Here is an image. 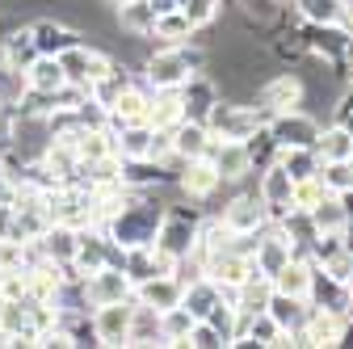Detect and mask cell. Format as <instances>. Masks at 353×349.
Wrapping results in <instances>:
<instances>
[{
  "label": "cell",
  "mask_w": 353,
  "mask_h": 349,
  "mask_svg": "<svg viewBox=\"0 0 353 349\" xmlns=\"http://www.w3.org/2000/svg\"><path fill=\"white\" fill-rule=\"evenodd\" d=\"M164 202L156 198V190H126V202L118 206V215L105 223V236L118 240L122 248L130 244H152L164 219Z\"/></svg>",
  "instance_id": "cell-1"
},
{
  "label": "cell",
  "mask_w": 353,
  "mask_h": 349,
  "mask_svg": "<svg viewBox=\"0 0 353 349\" xmlns=\"http://www.w3.org/2000/svg\"><path fill=\"white\" fill-rule=\"evenodd\" d=\"M206 63H210V55L198 47L194 38L176 42V47L172 42H160V47L148 55V63H143V84L148 89H181L190 76L206 72Z\"/></svg>",
  "instance_id": "cell-2"
},
{
  "label": "cell",
  "mask_w": 353,
  "mask_h": 349,
  "mask_svg": "<svg viewBox=\"0 0 353 349\" xmlns=\"http://www.w3.org/2000/svg\"><path fill=\"white\" fill-rule=\"evenodd\" d=\"M270 122V114H265L261 106H244V101H223L219 97L206 114V130L214 139H252L256 130Z\"/></svg>",
  "instance_id": "cell-3"
},
{
  "label": "cell",
  "mask_w": 353,
  "mask_h": 349,
  "mask_svg": "<svg viewBox=\"0 0 353 349\" xmlns=\"http://www.w3.org/2000/svg\"><path fill=\"white\" fill-rule=\"evenodd\" d=\"M198 228H202V215H198V210H190V206H168L152 244L185 261V257L194 252V244H198Z\"/></svg>",
  "instance_id": "cell-4"
},
{
  "label": "cell",
  "mask_w": 353,
  "mask_h": 349,
  "mask_svg": "<svg viewBox=\"0 0 353 349\" xmlns=\"http://www.w3.org/2000/svg\"><path fill=\"white\" fill-rule=\"evenodd\" d=\"M114 63H118L114 55H105V51H97V47H88V42H76V47H68V51L59 55L63 80L76 84V89H84V93H88V84L101 80Z\"/></svg>",
  "instance_id": "cell-5"
},
{
  "label": "cell",
  "mask_w": 353,
  "mask_h": 349,
  "mask_svg": "<svg viewBox=\"0 0 353 349\" xmlns=\"http://www.w3.org/2000/svg\"><path fill=\"white\" fill-rule=\"evenodd\" d=\"M303 101H307L303 76L299 72H278V76H270L256 89V101L252 106H261L265 114H286V110H303Z\"/></svg>",
  "instance_id": "cell-6"
},
{
  "label": "cell",
  "mask_w": 353,
  "mask_h": 349,
  "mask_svg": "<svg viewBox=\"0 0 353 349\" xmlns=\"http://www.w3.org/2000/svg\"><path fill=\"white\" fill-rule=\"evenodd\" d=\"M270 135L278 139V148H316L320 122L307 110H286V114H270Z\"/></svg>",
  "instance_id": "cell-7"
},
{
  "label": "cell",
  "mask_w": 353,
  "mask_h": 349,
  "mask_svg": "<svg viewBox=\"0 0 353 349\" xmlns=\"http://www.w3.org/2000/svg\"><path fill=\"white\" fill-rule=\"evenodd\" d=\"M130 316H135V299H118V303H101L88 312L97 332V345H126L130 337Z\"/></svg>",
  "instance_id": "cell-8"
},
{
  "label": "cell",
  "mask_w": 353,
  "mask_h": 349,
  "mask_svg": "<svg viewBox=\"0 0 353 349\" xmlns=\"http://www.w3.org/2000/svg\"><path fill=\"white\" fill-rule=\"evenodd\" d=\"M345 328H349V316L336 312V308H307V320H303V337L312 349H336L345 341Z\"/></svg>",
  "instance_id": "cell-9"
},
{
  "label": "cell",
  "mask_w": 353,
  "mask_h": 349,
  "mask_svg": "<svg viewBox=\"0 0 353 349\" xmlns=\"http://www.w3.org/2000/svg\"><path fill=\"white\" fill-rule=\"evenodd\" d=\"M290 190H294V181H290V172L274 160L270 168H261V181H256V198H261V206L270 210V223H278L286 210H294V202H290Z\"/></svg>",
  "instance_id": "cell-10"
},
{
  "label": "cell",
  "mask_w": 353,
  "mask_h": 349,
  "mask_svg": "<svg viewBox=\"0 0 353 349\" xmlns=\"http://www.w3.org/2000/svg\"><path fill=\"white\" fill-rule=\"evenodd\" d=\"M202 274L219 290H236L248 274H256V266H252V252L248 248H228V252H214L206 266H202Z\"/></svg>",
  "instance_id": "cell-11"
},
{
  "label": "cell",
  "mask_w": 353,
  "mask_h": 349,
  "mask_svg": "<svg viewBox=\"0 0 353 349\" xmlns=\"http://www.w3.org/2000/svg\"><path fill=\"white\" fill-rule=\"evenodd\" d=\"M345 38H349L345 26H303V47H307V55L324 59L336 72H345Z\"/></svg>",
  "instance_id": "cell-12"
},
{
  "label": "cell",
  "mask_w": 353,
  "mask_h": 349,
  "mask_svg": "<svg viewBox=\"0 0 353 349\" xmlns=\"http://www.w3.org/2000/svg\"><path fill=\"white\" fill-rule=\"evenodd\" d=\"M206 160L214 164V172L223 181H244L252 172V156H248V139H210Z\"/></svg>",
  "instance_id": "cell-13"
},
{
  "label": "cell",
  "mask_w": 353,
  "mask_h": 349,
  "mask_svg": "<svg viewBox=\"0 0 353 349\" xmlns=\"http://www.w3.org/2000/svg\"><path fill=\"white\" fill-rule=\"evenodd\" d=\"M181 290H185V278L181 274H152L143 282L130 286V299L143 303V308H156V312H168L181 303Z\"/></svg>",
  "instance_id": "cell-14"
},
{
  "label": "cell",
  "mask_w": 353,
  "mask_h": 349,
  "mask_svg": "<svg viewBox=\"0 0 353 349\" xmlns=\"http://www.w3.org/2000/svg\"><path fill=\"white\" fill-rule=\"evenodd\" d=\"M176 190H181L190 202H210L214 194H219V186H223V177L214 172V164L206 160V156H198V160H185L181 164V172H176Z\"/></svg>",
  "instance_id": "cell-15"
},
{
  "label": "cell",
  "mask_w": 353,
  "mask_h": 349,
  "mask_svg": "<svg viewBox=\"0 0 353 349\" xmlns=\"http://www.w3.org/2000/svg\"><path fill=\"white\" fill-rule=\"evenodd\" d=\"M219 219H223L240 240H248V236H256L265 223H270V210L261 206L256 194H236V198L223 206V215H219Z\"/></svg>",
  "instance_id": "cell-16"
},
{
  "label": "cell",
  "mask_w": 353,
  "mask_h": 349,
  "mask_svg": "<svg viewBox=\"0 0 353 349\" xmlns=\"http://www.w3.org/2000/svg\"><path fill=\"white\" fill-rule=\"evenodd\" d=\"M148 106H152V89H148L143 80H130L126 89L114 97V106L105 110V126L118 130L126 122H148Z\"/></svg>",
  "instance_id": "cell-17"
},
{
  "label": "cell",
  "mask_w": 353,
  "mask_h": 349,
  "mask_svg": "<svg viewBox=\"0 0 353 349\" xmlns=\"http://www.w3.org/2000/svg\"><path fill=\"white\" fill-rule=\"evenodd\" d=\"M84 299H88V312L101 308V303L130 299V278H126L118 266H101L97 274H88V278H84Z\"/></svg>",
  "instance_id": "cell-18"
},
{
  "label": "cell",
  "mask_w": 353,
  "mask_h": 349,
  "mask_svg": "<svg viewBox=\"0 0 353 349\" xmlns=\"http://www.w3.org/2000/svg\"><path fill=\"white\" fill-rule=\"evenodd\" d=\"M30 30H34V47H38V55H63L68 47L84 42V34H80L76 26L59 21V17H38V21H30Z\"/></svg>",
  "instance_id": "cell-19"
},
{
  "label": "cell",
  "mask_w": 353,
  "mask_h": 349,
  "mask_svg": "<svg viewBox=\"0 0 353 349\" xmlns=\"http://www.w3.org/2000/svg\"><path fill=\"white\" fill-rule=\"evenodd\" d=\"M210 130H206V122L202 118H181L172 126V156L176 160H198V156H206V148H210Z\"/></svg>",
  "instance_id": "cell-20"
},
{
  "label": "cell",
  "mask_w": 353,
  "mask_h": 349,
  "mask_svg": "<svg viewBox=\"0 0 353 349\" xmlns=\"http://www.w3.org/2000/svg\"><path fill=\"white\" fill-rule=\"evenodd\" d=\"M76 240H80V228H72V223H51L47 232L38 236V248H42V257L51 261V266H59V270H68L72 266V257H76Z\"/></svg>",
  "instance_id": "cell-21"
},
{
  "label": "cell",
  "mask_w": 353,
  "mask_h": 349,
  "mask_svg": "<svg viewBox=\"0 0 353 349\" xmlns=\"http://www.w3.org/2000/svg\"><path fill=\"white\" fill-rule=\"evenodd\" d=\"M270 282H274V290H282V295L307 299V295H312V282H316V266H312L307 257H290Z\"/></svg>",
  "instance_id": "cell-22"
},
{
  "label": "cell",
  "mask_w": 353,
  "mask_h": 349,
  "mask_svg": "<svg viewBox=\"0 0 353 349\" xmlns=\"http://www.w3.org/2000/svg\"><path fill=\"white\" fill-rule=\"evenodd\" d=\"M0 59H5L9 68H30L38 59V47H34V30L30 26H9L5 34H0Z\"/></svg>",
  "instance_id": "cell-23"
},
{
  "label": "cell",
  "mask_w": 353,
  "mask_h": 349,
  "mask_svg": "<svg viewBox=\"0 0 353 349\" xmlns=\"http://www.w3.org/2000/svg\"><path fill=\"white\" fill-rule=\"evenodd\" d=\"M219 101V84L206 76V72H198V76H190L185 84H181V106H185V118H202L206 122V114H210V106Z\"/></svg>",
  "instance_id": "cell-24"
},
{
  "label": "cell",
  "mask_w": 353,
  "mask_h": 349,
  "mask_svg": "<svg viewBox=\"0 0 353 349\" xmlns=\"http://www.w3.org/2000/svg\"><path fill=\"white\" fill-rule=\"evenodd\" d=\"M72 148H76L80 164L88 168V164L114 156V130H110V126H80V135L72 139Z\"/></svg>",
  "instance_id": "cell-25"
},
{
  "label": "cell",
  "mask_w": 353,
  "mask_h": 349,
  "mask_svg": "<svg viewBox=\"0 0 353 349\" xmlns=\"http://www.w3.org/2000/svg\"><path fill=\"white\" fill-rule=\"evenodd\" d=\"M185 118L181 106V89H152V106H148V126L156 130H172L176 122Z\"/></svg>",
  "instance_id": "cell-26"
},
{
  "label": "cell",
  "mask_w": 353,
  "mask_h": 349,
  "mask_svg": "<svg viewBox=\"0 0 353 349\" xmlns=\"http://www.w3.org/2000/svg\"><path fill=\"white\" fill-rule=\"evenodd\" d=\"M152 135H156V126H148V122H126V126L114 130V152L122 160H148Z\"/></svg>",
  "instance_id": "cell-27"
},
{
  "label": "cell",
  "mask_w": 353,
  "mask_h": 349,
  "mask_svg": "<svg viewBox=\"0 0 353 349\" xmlns=\"http://www.w3.org/2000/svg\"><path fill=\"white\" fill-rule=\"evenodd\" d=\"M307 308H312L307 299H294V295H282V290H274L270 303H265V312L274 316V324H278L282 332H299L303 320H307Z\"/></svg>",
  "instance_id": "cell-28"
},
{
  "label": "cell",
  "mask_w": 353,
  "mask_h": 349,
  "mask_svg": "<svg viewBox=\"0 0 353 349\" xmlns=\"http://www.w3.org/2000/svg\"><path fill=\"white\" fill-rule=\"evenodd\" d=\"M278 228H282V236L294 244V252L299 257H307V248H312V240L320 236V228H316V219H312V210H286L282 219H278Z\"/></svg>",
  "instance_id": "cell-29"
},
{
  "label": "cell",
  "mask_w": 353,
  "mask_h": 349,
  "mask_svg": "<svg viewBox=\"0 0 353 349\" xmlns=\"http://www.w3.org/2000/svg\"><path fill=\"white\" fill-rule=\"evenodd\" d=\"M223 299V290H219L206 274H194V278H185V290H181V308H190V316L194 320H202L214 303Z\"/></svg>",
  "instance_id": "cell-30"
},
{
  "label": "cell",
  "mask_w": 353,
  "mask_h": 349,
  "mask_svg": "<svg viewBox=\"0 0 353 349\" xmlns=\"http://www.w3.org/2000/svg\"><path fill=\"white\" fill-rule=\"evenodd\" d=\"M118 13V26L130 34V38H152L156 30V9L148 5V0H122V5H114Z\"/></svg>",
  "instance_id": "cell-31"
},
{
  "label": "cell",
  "mask_w": 353,
  "mask_h": 349,
  "mask_svg": "<svg viewBox=\"0 0 353 349\" xmlns=\"http://www.w3.org/2000/svg\"><path fill=\"white\" fill-rule=\"evenodd\" d=\"M316 156H320V164H324V160H349V156H353V130H345V126H336V122L320 126V135H316Z\"/></svg>",
  "instance_id": "cell-32"
},
{
  "label": "cell",
  "mask_w": 353,
  "mask_h": 349,
  "mask_svg": "<svg viewBox=\"0 0 353 349\" xmlns=\"http://www.w3.org/2000/svg\"><path fill=\"white\" fill-rule=\"evenodd\" d=\"M290 5L303 26H341L345 21V5H336V0H290Z\"/></svg>",
  "instance_id": "cell-33"
},
{
  "label": "cell",
  "mask_w": 353,
  "mask_h": 349,
  "mask_svg": "<svg viewBox=\"0 0 353 349\" xmlns=\"http://www.w3.org/2000/svg\"><path fill=\"white\" fill-rule=\"evenodd\" d=\"M26 84H30V93H51V89H59V84H68L63 68H59V55H38L26 68Z\"/></svg>",
  "instance_id": "cell-34"
},
{
  "label": "cell",
  "mask_w": 353,
  "mask_h": 349,
  "mask_svg": "<svg viewBox=\"0 0 353 349\" xmlns=\"http://www.w3.org/2000/svg\"><path fill=\"white\" fill-rule=\"evenodd\" d=\"M126 345H164V337H160V312H156V308H143V303H135Z\"/></svg>",
  "instance_id": "cell-35"
},
{
  "label": "cell",
  "mask_w": 353,
  "mask_h": 349,
  "mask_svg": "<svg viewBox=\"0 0 353 349\" xmlns=\"http://www.w3.org/2000/svg\"><path fill=\"white\" fill-rule=\"evenodd\" d=\"M122 274L130 278V286L143 282V278H152L156 274V248L152 244H130L122 252Z\"/></svg>",
  "instance_id": "cell-36"
},
{
  "label": "cell",
  "mask_w": 353,
  "mask_h": 349,
  "mask_svg": "<svg viewBox=\"0 0 353 349\" xmlns=\"http://www.w3.org/2000/svg\"><path fill=\"white\" fill-rule=\"evenodd\" d=\"M278 164L290 172V181H299V177H316V172H320L316 148H282V152H278Z\"/></svg>",
  "instance_id": "cell-37"
},
{
  "label": "cell",
  "mask_w": 353,
  "mask_h": 349,
  "mask_svg": "<svg viewBox=\"0 0 353 349\" xmlns=\"http://www.w3.org/2000/svg\"><path fill=\"white\" fill-rule=\"evenodd\" d=\"M198 30L185 21V13L181 9H172V13H156V30H152V38H160V42H172V47H176V42H190Z\"/></svg>",
  "instance_id": "cell-38"
},
{
  "label": "cell",
  "mask_w": 353,
  "mask_h": 349,
  "mask_svg": "<svg viewBox=\"0 0 353 349\" xmlns=\"http://www.w3.org/2000/svg\"><path fill=\"white\" fill-rule=\"evenodd\" d=\"M190 328H194V316H190V308H168V312H160V337H164V345H185V337H190Z\"/></svg>",
  "instance_id": "cell-39"
},
{
  "label": "cell",
  "mask_w": 353,
  "mask_h": 349,
  "mask_svg": "<svg viewBox=\"0 0 353 349\" xmlns=\"http://www.w3.org/2000/svg\"><path fill=\"white\" fill-rule=\"evenodd\" d=\"M278 337H282V328L274 324L270 312H252L248 316V328H244V341H236V345H265V349H274Z\"/></svg>",
  "instance_id": "cell-40"
},
{
  "label": "cell",
  "mask_w": 353,
  "mask_h": 349,
  "mask_svg": "<svg viewBox=\"0 0 353 349\" xmlns=\"http://www.w3.org/2000/svg\"><path fill=\"white\" fill-rule=\"evenodd\" d=\"M30 93V84H26V72L21 68H9L5 59H0V106H21Z\"/></svg>",
  "instance_id": "cell-41"
},
{
  "label": "cell",
  "mask_w": 353,
  "mask_h": 349,
  "mask_svg": "<svg viewBox=\"0 0 353 349\" xmlns=\"http://www.w3.org/2000/svg\"><path fill=\"white\" fill-rule=\"evenodd\" d=\"M278 152H282V148H278V139L270 135V126H261V130H256V135L248 139V156H252V172H261V168H270V164L278 160Z\"/></svg>",
  "instance_id": "cell-42"
},
{
  "label": "cell",
  "mask_w": 353,
  "mask_h": 349,
  "mask_svg": "<svg viewBox=\"0 0 353 349\" xmlns=\"http://www.w3.org/2000/svg\"><path fill=\"white\" fill-rule=\"evenodd\" d=\"M320 181H324L328 194H349L353 190V168H349V160H324L320 164Z\"/></svg>",
  "instance_id": "cell-43"
},
{
  "label": "cell",
  "mask_w": 353,
  "mask_h": 349,
  "mask_svg": "<svg viewBox=\"0 0 353 349\" xmlns=\"http://www.w3.org/2000/svg\"><path fill=\"white\" fill-rule=\"evenodd\" d=\"M181 13L194 30H206L219 21V13H223V0H181Z\"/></svg>",
  "instance_id": "cell-44"
},
{
  "label": "cell",
  "mask_w": 353,
  "mask_h": 349,
  "mask_svg": "<svg viewBox=\"0 0 353 349\" xmlns=\"http://www.w3.org/2000/svg\"><path fill=\"white\" fill-rule=\"evenodd\" d=\"M328 190H324V181H320V172H316V177H299L294 181V190H290V202L299 206V210H312L320 198H324Z\"/></svg>",
  "instance_id": "cell-45"
},
{
  "label": "cell",
  "mask_w": 353,
  "mask_h": 349,
  "mask_svg": "<svg viewBox=\"0 0 353 349\" xmlns=\"http://www.w3.org/2000/svg\"><path fill=\"white\" fill-rule=\"evenodd\" d=\"M316 270L349 286V282H353V248H349V244H345V248H336V252H332V257L324 261V266H316Z\"/></svg>",
  "instance_id": "cell-46"
},
{
  "label": "cell",
  "mask_w": 353,
  "mask_h": 349,
  "mask_svg": "<svg viewBox=\"0 0 353 349\" xmlns=\"http://www.w3.org/2000/svg\"><path fill=\"white\" fill-rule=\"evenodd\" d=\"M185 345H190V349H223L228 341H223V337H219V332H214V328H210L206 320H194V328H190V337H185Z\"/></svg>",
  "instance_id": "cell-47"
},
{
  "label": "cell",
  "mask_w": 353,
  "mask_h": 349,
  "mask_svg": "<svg viewBox=\"0 0 353 349\" xmlns=\"http://www.w3.org/2000/svg\"><path fill=\"white\" fill-rule=\"evenodd\" d=\"M332 122L345 126V130H353V89H345V93L336 97V106H332Z\"/></svg>",
  "instance_id": "cell-48"
},
{
  "label": "cell",
  "mask_w": 353,
  "mask_h": 349,
  "mask_svg": "<svg viewBox=\"0 0 353 349\" xmlns=\"http://www.w3.org/2000/svg\"><path fill=\"white\" fill-rule=\"evenodd\" d=\"M0 270H21V244L0 240Z\"/></svg>",
  "instance_id": "cell-49"
},
{
  "label": "cell",
  "mask_w": 353,
  "mask_h": 349,
  "mask_svg": "<svg viewBox=\"0 0 353 349\" xmlns=\"http://www.w3.org/2000/svg\"><path fill=\"white\" fill-rule=\"evenodd\" d=\"M13 219H17L13 202H0V240H9V236H13Z\"/></svg>",
  "instance_id": "cell-50"
},
{
  "label": "cell",
  "mask_w": 353,
  "mask_h": 349,
  "mask_svg": "<svg viewBox=\"0 0 353 349\" xmlns=\"http://www.w3.org/2000/svg\"><path fill=\"white\" fill-rule=\"evenodd\" d=\"M148 5H152L156 13H172V9H176V0H148Z\"/></svg>",
  "instance_id": "cell-51"
},
{
  "label": "cell",
  "mask_w": 353,
  "mask_h": 349,
  "mask_svg": "<svg viewBox=\"0 0 353 349\" xmlns=\"http://www.w3.org/2000/svg\"><path fill=\"white\" fill-rule=\"evenodd\" d=\"M345 316L353 320V282H349V308H345Z\"/></svg>",
  "instance_id": "cell-52"
},
{
  "label": "cell",
  "mask_w": 353,
  "mask_h": 349,
  "mask_svg": "<svg viewBox=\"0 0 353 349\" xmlns=\"http://www.w3.org/2000/svg\"><path fill=\"white\" fill-rule=\"evenodd\" d=\"M345 89H353V68H345Z\"/></svg>",
  "instance_id": "cell-53"
},
{
  "label": "cell",
  "mask_w": 353,
  "mask_h": 349,
  "mask_svg": "<svg viewBox=\"0 0 353 349\" xmlns=\"http://www.w3.org/2000/svg\"><path fill=\"white\" fill-rule=\"evenodd\" d=\"M336 5H345V9H349V5H353V0H336Z\"/></svg>",
  "instance_id": "cell-54"
},
{
  "label": "cell",
  "mask_w": 353,
  "mask_h": 349,
  "mask_svg": "<svg viewBox=\"0 0 353 349\" xmlns=\"http://www.w3.org/2000/svg\"><path fill=\"white\" fill-rule=\"evenodd\" d=\"M110 5H122V0H110Z\"/></svg>",
  "instance_id": "cell-55"
},
{
  "label": "cell",
  "mask_w": 353,
  "mask_h": 349,
  "mask_svg": "<svg viewBox=\"0 0 353 349\" xmlns=\"http://www.w3.org/2000/svg\"><path fill=\"white\" fill-rule=\"evenodd\" d=\"M0 34H5V30H0Z\"/></svg>",
  "instance_id": "cell-56"
}]
</instances>
